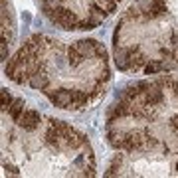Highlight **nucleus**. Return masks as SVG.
<instances>
[{
    "label": "nucleus",
    "instance_id": "0eeeda50",
    "mask_svg": "<svg viewBox=\"0 0 178 178\" xmlns=\"http://www.w3.org/2000/svg\"><path fill=\"white\" fill-rule=\"evenodd\" d=\"M16 36V22L12 14L10 0H2V60H8V50L12 48Z\"/></svg>",
    "mask_w": 178,
    "mask_h": 178
},
{
    "label": "nucleus",
    "instance_id": "423d86ee",
    "mask_svg": "<svg viewBox=\"0 0 178 178\" xmlns=\"http://www.w3.org/2000/svg\"><path fill=\"white\" fill-rule=\"evenodd\" d=\"M107 176H168L178 178V155L174 152H121L111 158Z\"/></svg>",
    "mask_w": 178,
    "mask_h": 178
},
{
    "label": "nucleus",
    "instance_id": "7ed1b4c3",
    "mask_svg": "<svg viewBox=\"0 0 178 178\" xmlns=\"http://www.w3.org/2000/svg\"><path fill=\"white\" fill-rule=\"evenodd\" d=\"M105 137L121 152L178 155V75L125 89L107 109Z\"/></svg>",
    "mask_w": 178,
    "mask_h": 178
},
{
    "label": "nucleus",
    "instance_id": "f03ea898",
    "mask_svg": "<svg viewBox=\"0 0 178 178\" xmlns=\"http://www.w3.org/2000/svg\"><path fill=\"white\" fill-rule=\"evenodd\" d=\"M89 139L66 121L26 107L2 89V168L4 176H66L95 174Z\"/></svg>",
    "mask_w": 178,
    "mask_h": 178
},
{
    "label": "nucleus",
    "instance_id": "39448f33",
    "mask_svg": "<svg viewBox=\"0 0 178 178\" xmlns=\"http://www.w3.org/2000/svg\"><path fill=\"white\" fill-rule=\"evenodd\" d=\"M46 18L66 32L93 30L117 10L123 0H38Z\"/></svg>",
    "mask_w": 178,
    "mask_h": 178
},
{
    "label": "nucleus",
    "instance_id": "20e7f679",
    "mask_svg": "<svg viewBox=\"0 0 178 178\" xmlns=\"http://www.w3.org/2000/svg\"><path fill=\"white\" fill-rule=\"evenodd\" d=\"M113 57L125 73L178 69V0H131L113 32Z\"/></svg>",
    "mask_w": 178,
    "mask_h": 178
},
{
    "label": "nucleus",
    "instance_id": "f257e3e1",
    "mask_svg": "<svg viewBox=\"0 0 178 178\" xmlns=\"http://www.w3.org/2000/svg\"><path fill=\"white\" fill-rule=\"evenodd\" d=\"M4 73L16 85L40 91L63 111H83L97 103L111 81L109 56L97 40L28 38L6 60Z\"/></svg>",
    "mask_w": 178,
    "mask_h": 178
}]
</instances>
